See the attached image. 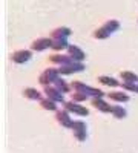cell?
Returning <instances> with one entry per match:
<instances>
[{
    "mask_svg": "<svg viewBox=\"0 0 138 153\" xmlns=\"http://www.w3.org/2000/svg\"><path fill=\"white\" fill-rule=\"evenodd\" d=\"M32 58V49L28 51V49H20V51H16L14 54L11 55V60L17 63V65H23Z\"/></svg>",
    "mask_w": 138,
    "mask_h": 153,
    "instance_id": "cell-8",
    "label": "cell"
},
{
    "mask_svg": "<svg viewBox=\"0 0 138 153\" xmlns=\"http://www.w3.org/2000/svg\"><path fill=\"white\" fill-rule=\"evenodd\" d=\"M106 94L101 91V89H97V87H92V91H91V97L92 98H103Z\"/></svg>",
    "mask_w": 138,
    "mask_h": 153,
    "instance_id": "cell-25",
    "label": "cell"
},
{
    "mask_svg": "<svg viewBox=\"0 0 138 153\" xmlns=\"http://www.w3.org/2000/svg\"><path fill=\"white\" fill-rule=\"evenodd\" d=\"M58 71H60L61 75H71L74 72H83L84 71V63L74 60L72 63H69V65H61L58 68Z\"/></svg>",
    "mask_w": 138,
    "mask_h": 153,
    "instance_id": "cell-6",
    "label": "cell"
},
{
    "mask_svg": "<svg viewBox=\"0 0 138 153\" xmlns=\"http://www.w3.org/2000/svg\"><path fill=\"white\" fill-rule=\"evenodd\" d=\"M107 97L112 100V101H117V103H128L131 100L129 95H126L124 92H109Z\"/></svg>",
    "mask_w": 138,
    "mask_h": 153,
    "instance_id": "cell-17",
    "label": "cell"
},
{
    "mask_svg": "<svg viewBox=\"0 0 138 153\" xmlns=\"http://www.w3.org/2000/svg\"><path fill=\"white\" fill-rule=\"evenodd\" d=\"M71 89H72V91L84 92V94H87L89 97H91V91H92V87H91V86H86V84L81 83V81H72V83H71Z\"/></svg>",
    "mask_w": 138,
    "mask_h": 153,
    "instance_id": "cell-15",
    "label": "cell"
},
{
    "mask_svg": "<svg viewBox=\"0 0 138 153\" xmlns=\"http://www.w3.org/2000/svg\"><path fill=\"white\" fill-rule=\"evenodd\" d=\"M72 132H74V136L75 139H78L80 143H84L86 138H87V127L83 121H74L72 123Z\"/></svg>",
    "mask_w": 138,
    "mask_h": 153,
    "instance_id": "cell-5",
    "label": "cell"
},
{
    "mask_svg": "<svg viewBox=\"0 0 138 153\" xmlns=\"http://www.w3.org/2000/svg\"><path fill=\"white\" fill-rule=\"evenodd\" d=\"M51 46H52V38L51 37H40V38H37V40L32 42L31 49L34 52H43V51L49 49Z\"/></svg>",
    "mask_w": 138,
    "mask_h": 153,
    "instance_id": "cell-7",
    "label": "cell"
},
{
    "mask_svg": "<svg viewBox=\"0 0 138 153\" xmlns=\"http://www.w3.org/2000/svg\"><path fill=\"white\" fill-rule=\"evenodd\" d=\"M23 97L28 98V100H32V101H40L42 100V94L37 91V89H34V87L23 89Z\"/></svg>",
    "mask_w": 138,
    "mask_h": 153,
    "instance_id": "cell-14",
    "label": "cell"
},
{
    "mask_svg": "<svg viewBox=\"0 0 138 153\" xmlns=\"http://www.w3.org/2000/svg\"><path fill=\"white\" fill-rule=\"evenodd\" d=\"M72 34V31L66 26H60V28H55L52 32H51V38H68L69 35Z\"/></svg>",
    "mask_w": 138,
    "mask_h": 153,
    "instance_id": "cell-13",
    "label": "cell"
},
{
    "mask_svg": "<svg viewBox=\"0 0 138 153\" xmlns=\"http://www.w3.org/2000/svg\"><path fill=\"white\" fill-rule=\"evenodd\" d=\"M98 83H101L104 86H109V87H117V86H121V83H118L114 76H107V75H101L98 76Z\"/></svg>",
    "mask_w": 138,
    "mask_h": 153,
    "instance_id": "cell-19",
    "label": "cell"
},
{
    "mask_svg": "<svg viewBox=\"0 0 138 153\" xmlns=\"http://www.w3.org/2000/svg\"><path fill=\"white\" fill-rule=\"evenodd\" d=\"M118 29H120L118 20H107L103 26H100L94 31V38H97V40H104V38H109L110 34H114Z\"/></svg>",
    "mask_w": 138,
    "mask_h": 153,
    "instance_id": "cell-1",
    "label": "cell"
},
{
    "mask_svg": "<svg viewBox=\"0 0 138 153\" xmlns=\"http://www.w3.org/2000/svg\"><path fill=\"white\" fill-rule=\"evenodd\" d=\"M55 120L60 126H63L65 129H71L72 127V120L69 117V112L66 109H60V110H55Z\"/></svg>",
    "mask_w": 138,
    "mask_h": 153,
    "instance_id": "cell-9",
    "label": "cell"
},
{
    "mask_svg": "<svg viewBox=\"0 0 138 153\" xmlns=\"http://www.w3.org/2000/svg\"><path fill=\"white\" fill-rule=\"evenodd\" d=\"M91 106L95 107L100 112H103V113H110V110H112V106L107 104L103 98H92L91 100Z\"/></svg>",
    "mask_w": 138,
    "mask_h": 153,
    "instance_id": "cell-10",
    "label": "cell"
},
{
    "mask_svg": "<svg viewBox=\"0 0 138 153\" xmlns=\"http://www.w3.org/2000/svg\"><path fill=\"white\" fill-rule=\"evenodd\" d=\"M43 94H45L48 98L54 100L55 103H61V104L65 103V95H63V92H60V91H58V89H57L54 84L43 86Z\"/></svg>",
    "mask_w": 138,
    "mask_h": 153,
    "instance_id": "cell-4",
    "label": "cell"
},
{
    "mask_svg": "<svg viewBox=\"0 0 138 153\" xmlns=\"http://www.w3.org/2000/svg\"><path fill=\"white\" fill-rule=\"evenodd\" d=\"M71 97H72L74 101H77V103H81V101H86L89 95L84 94V92H80V91H74V94H72Z\"/></svg>",
    "mask_w": 138,
    "mask_h": 153,
    "instance_id": "cell-24",
    "label": "cell"
},
{
    "mask_svg": "<svg viewBox=\"0 0 138 153\" xmlns=\"http://www.w3.org/2000/svg\"><path fill=\"white\" fill-rule=\"evenodd\" d=\"M68 46H69L68 38H52L51 49H54V51H63V49H68Z\"/></svg>",
    "mask_w": 138,
    "mask_h": 153,
    "instance_id": "cell-18",
    "label": "cell"
},
{
    "mask_svg": "<svg viewBox=\"0 0 138 153\" xmlns=\"http://www.w3.org/2000/svg\"><path fill=\"white\" fill-rule=\"evenodd\" d=\"M68 55H71L75 61H84V58H86V54L75 45H69L68 46Z\"/></svg>",
    "mask_w": 138,
    "mask_h": 153,
    "instance_id": "cell-11",
    "label": "cell"
},
{
    "mask_svg": "<svg viewBox=\"0 0 138 153\" xmlns=\"http://www.w3.org/2000/svg\"><path fill=\"white\" fill-rule=\"evenodd\" d=\"M63 109H66L69 113H75V115H78V117H87L89 115V110H87V107L78 104L77 101H65L63 103Z\"/></svg>",
    "mask_w": 138,
    "mask_h": 153,
    "instance_id": "cell-3",
    "label": "cell"
},
{
    "mask_svg": "<svg viewBox=\"0 0 138 153\" xmlns=\"http://www.w3.org/2000/svg\"><path fill=\"white\" fill-rule=\"evenodd\" d=\"M110 113L114 115V117L117 118V120H121V118H124L128 115V112H126V109L124 107H121V106H112V110H110Z\"/></svg>",
    "mask_w": 138,
    "mask_h": 153,
    "instance_id": "cell-22",
    "label": "cell"
},
{
    "mask_svg": "<svg viewBox=\"0 0 138 153\" xmlns=\"http://www.w3.org/2000/svg\"><path fill=\"white\" fill-rule=\"evenodd\" d=\"M51 63H54V65H58V66H61V65H69V63H72L74 61V58L71 57V55H63V54H54V55H51L48 58Z\"/></svg>",
    "mask_w": 138,
    "mask_h": 153,
    "instance_id": "cell-12",
    "label": "cell"
},
{
    "mask_svg": "<svg viewBox=\"0 0 138 153\" xmlns=\"http://www.w3.org/2000/svg\"><path fill=\"white\" fill-rule=\"evenodd\" d=\"M60 75H61V74H60V71H58L57 68H49V69L43 71V74L39 76V83H40L42 86H48V84L54 83Z\"/></svg>",
    "mask_w": 138,
    "mask_h": 153,
    "instance_id": "cell-2",
    "label": "cell"
},
{
    "mask_svg": "<svg viewBox=\"0 0 138 153\" xmlns=\"http://www.w3.org/2000/svg\"><path fill=\"white\" fill-rule=\"evenodd\" d=\"M120 78L123 81H132V83H137L138 81V75L134 74L132 71H121L120 72Z\"/></svg>",
    "mask_w": 138,
    "mask_h": 153,
    "instance_id": "cell-21",
    "label": "cell"
},
{
    "mask_svg": "<svg viewBox=\"0 0 138 153\" xmlns=\"http://www.w3.org/2000/svg\"><path fill=\"white\" fill-rule=\"evenodd\" d=\"M121 87L128 92H137L138 94V83H132V81H123Z\"/></svg>",
    "mask_w": 138,
    "mask_h": 153,
    "instance_id": "cell-23",
    "label": "cell"
},
{
    "mask_svg": "<svg viewBox=\"0 0 138 153\" xmlns=\"http://www.w3.org/2000/svg\"><path fill=\"white\" fill-rule=\"evenodd\" d=\"M39 103H40V106H42L45 110H49V112H55V110H57V103H55L54 100L48 98V97H46V98H42Z\"/></svg>",
    "mask_w": 138,
    "mask_h": 153,
    "instance_id": "cell-16",
    "label": "cell"
},
{
    "mask_svg": "<svg viewBox=\"0 0 138 153\" xmlns=\"http://www.w3.org/2000/svg\"><path fill=\"white\" fill-rule=\"evenodd\" d=\"M52 84L58 89L60 92H63V94H68V92L71 91V86L65 81V78H61V76H58V78H57V80H55Z\"/></svg>",
    "mask_w": 138,
    "mask_h": 153,
    "instance_id": "cell-20",
    "label": "cell"
}]
</instances>
